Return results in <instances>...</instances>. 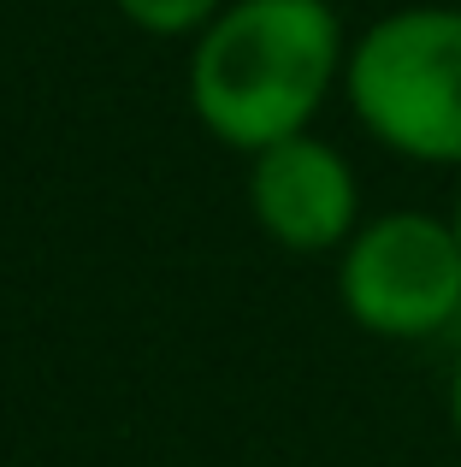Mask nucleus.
Segmentation results:
<instances>
[{
	"mask_svg": "<svg viewBox=\"0 0 461 467\" xmlns=\"http://www.w3.org/2000/svg\"><path fill=\"white\" fill-rule=\"evenodd\" d=\"M343 59V30L325 0H237L201 30L190 101L220 142L261 154L308 130Z\"/></svg>",
	"mask_w": 461,
	"mask_h": 467,
	"instance_id": "nucleus-1",
	"label": "nucleus"
},
{
	"mask_svg": "<svg viewBox=\"0 0 461 467\" xmlns=\"http://www.w3.org/2000/svg\"><path fill=\"white\" fill-rule=\"evenodd\" d=\"M355 119L403 160L461 166V6H403L343 59Z\"/></svg>",
	"mask_w": 461,
	"mask_h": 467,
	"instance_id": "nucleus-2",
	"label": "nucleus"
},
{
	"mask_svg": "<svg viewBox=\"0 0 461 467\" xmlns=\"http://www.w3.org/2000/svg\"><path fill=\"white\" fill-rule=\"evenodd\" d=\"M337 296L349 319L373 337L415 343L461 314V237L456 219L384 213L355 225L343 243Z\"/></svg>",
	"mask_w": 461,
	"mask_h": 467,
	"instance_id": "nucleus-3",
	"label": "nucleus"
},
{
	"mask_svg": "<svg viewBox=\"0 0 461 467\" xmlns=\"http://www.w3.org/2000/svg\"><path fill=\"white\" fill-rule=\"evenodd\" d=\"M249 202L266 237L296 254H320L355 237V207H361L355 171L332 142L308 137V130L254 154Z\"/></svg>",
	"mask_w": 461,
	"mask_h": 467,
	"instance_id": "nucleus-4",
	"label": "nucleus"
},
{
	"mask_svg": "<svg viewBox=\"0 0 461 467\" xmlns=\"http://www.w3.org/2000/svg\"><path fill=\"white\" fill-rule=\"evenodd\" d=\"M118 12L154 36H184V30H208L220 18V0H118Z\"/></svg>",
	"mask_w": 461,
	"mask_h": 467,
	"instance_id": "nucleus-5",
	"label": "nucleus"
},
{
	"mask_svg": "<svg viewBox=\"0 0 461 467\" xmlns=\"http://www.w3.org/2000/svg\"><path fill=\"white\" fill-rule=\"evenodd\" d=\"M450 420H456V438H461V367H456V385H450Z\"/></svg>",
	"mask_w": 461,
	"mask_h": 467,
	"instance_id": "nucleus-6",
	"label": "nucleus"
},
{
	"mask_svg": "<svg viewBox=\"0 0 461 467\" xmlns=\"http://www.w3.org/2000/svg\"><path fill=\"white\" fill-rule=\"evenodd\" d=\"M456 237H461V195H456Z\"/></svg>",
	"mask_w": 461,
	"mask_h": 467,
	"instance_id": "nucleus-7",
	"label": "nucleus"
}]
</instances>
